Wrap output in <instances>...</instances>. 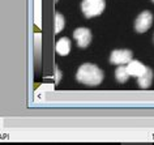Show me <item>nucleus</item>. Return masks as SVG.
I'll return each mask as SVG.
<instances>
[{"instance_id": "nucleus-1", "label": "nucleus", "mask_w": 154, "mask_h": 145, "mask_svg": "<svg viewBox=\"0 0 154 145\" xmlns=\"http://www.w3.org/2000/svg\"><path fill=\"white\" fill-rule=\"evenodd\" d=\"M103 72L99 67L91 63H85L77 69L76 79L79 82L89 86H97L103 81Z\"/></svg>"}, {"instance_id": "nucleus-2", "label": "nucleus", "mask_w": 154, "mask_h": 145, "mask_svg": "<svg viewBox=\"0 0 154 145\" xmlns=\"http://www.w3.org/2000/svg\"><path fill=\"white\" fill-rule=\"evenodd\" d=\"M106 8V0H82L81 11L86 18L97 17Z\"/></svg>"}, {"instance_id": "nucleus-3", "label": "nucleus", "mask_w": 154, "mask_h": 145, "mask_svg": "<svg viewBox=\"0 0 154 145\" xmlns=\"http://www.w3.org/2000/svg\"><path fill=\"white\" fill-rule=\"evenodd\" d=\"M153 24V14L149 11H144L137 16L136 21H134V30L137 33H145L146 30L150 29Z\"/></svg>"}, {"instance_id": "nucleus-4", "label": "nucleus", "mask_w": 154, "mask_h": 145, "mask_svg": "<svg viewBox=\"0 0 154 145\" xmlns=\"http://www.w3.org/2000/svg\"><path fill=\"white\" fill-rule=\"evenodd\" d=\"M132 51L129 50H114L110 55V63L114 66L128 64L132 60Z\"/></svg>"}, {"instance_id": "nucleus-5", "label": "nucleus", "mask_w": 154, "mask_h": 145, "mask_svg": "<svg viewBox=\"0 0 154 145\" xmlns=\"http://www.w3.org/2000/svg\"><path fill=\"white\" fill-rule=\"evenodd\" d=\"M73 38L76 39L79 47L81 48H86L91 42V32L88 28H79L73 32Z\"/></svg>"}, {"instance_id": "nucleus-6", "label": "nucleus", "mask_w": 154, "mask_h": 145, "mask_svg": "<svg viewBox=\"0 0 154 145\" xmlns=\"http://www.w3.org/2000/svg\"><path fill=\"white\" fill-rule=\"evenodd\" d=\"M127 67H128L129 75L132 76V77H138V76H141L146 71V68H148L145 64H142L141 62H138V60H133V59L127 64Z\"/></svg>"}, {"instance_id": "nucleus-7", "label": "nucleus", "mask_w": 154, "mask_h": 145, "mask_svg": "<svg viewBox=\"0 0 154 145\" xmlns=\"http://www.w3.org/2000/svg\"><path fill=\"white\" fill-rule=\"evenodd\" d=\"M152 81H153V71H152V68L148 67L144 73L137 77V84L142 89H148L152 85Z\"/></svg>"}, {"instance_id": "nucleus-8", "label": "nucleus", "mask_w": 154, "mask_h": 145, "mask_svg": "<svg viewBox=\"0 0 154 145\" xmlns=\"http://www.w3.org/2000/svg\"><path fill=\"white\" fill-rule=\"evenodd\" d=\"M69 51H71V39L67 37L60 38L56 42V52L61 56H65L69 54Z\"/></svg>"}, {"instance_id": "nucleus-9", "label": "nucleus", "mask_w": 154, "mask_h": 145, "mask_svg": "<svg viewBox=\"0 0 154 145\" xmlns=\"http://www.w3.org/2000/svg\"><path fill=\"white\" fill-rule=\"evenodd\" d=\"M129 77H131V75H129V71H128V67L127 66L123 64V66H119L116 68V71H115V79H116L119 82H127Z\"/></svg>"}, {"instance_id": "nucleus-10", "label": "nucleus", "mask_w": 154, "mask_h": 145, "mask_svg": "<svg viewBox=\"0 0 154 145\" xmlns=\"http://www.w3.org/2000/svg\"><path fill=\"white\" fill-rule=\"evenodd\" d=\"M64 26H65V20L63 17V14L56 12L55 13V34L60 33L64 29Z\"/></svg>"}, {"instance_id": "nucleus-11", "label": "nucleus", "mask_w": 154, "mask_h": 145, "mask_svg": "<svg viewBox=\"0 0 154 145\" xmlns=\"http://www.w3.org/2000/svg\"><path fill=\"white\" fill-rule=\"evenodd\" d=\"M55 77H56V82H59L60 79H61V72L59 71L57 67H55Z\"/></svg>"}, {"instance_id": "nucleus-12", "label": "nucleus", "mask_w": 154, "mask_h": 145, "mask_svg": "<svg viewBox=\"0 0 154 145\" xmlns=\"http://www.w3.org/2000/svg\"><path fill=\"white\" fill-rule=\"evenodd\" d=\"M152 2H153V3H154V0H152Z\"/></svg>"}, {"instance_id": "nucleus-13", "label": "nucleus", "mask_w": 154, "mask_h": 145, "mask_svg": "<svg viewBox=\"0 0 154 145\" xmlns=\"http://www.w3.org/2000/svg\"><path fill=\"white\" fill-rule=\"evenodd\" d=\"M153 41H154V37H153Z\"/></svg>"}]
</instances>
